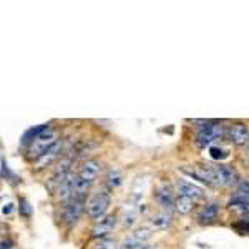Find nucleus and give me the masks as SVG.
<instances>
[{"label":"nucleus","mask_w":249,"mask_h":249,"mask_svg":"<svg viewBox=\"0 0 249 249\" xmlns=\"http://www.w3.org/2000/svg\"><path fill=\"white\" fill-rule=\"evenodd\" d=\"M98 171H100V164L96 160H87V161L82 163V166H80V170L77 173V190H75V196L77 198L85 199L87 191L95 183Z\"/></svg>","instance_id":"nucleus-1"},{"label":"nucleus","mask_w":249,"mask_h":249,"mask_svg":"<svg viewBox=\"0 0 249 249\" xmlns=\"http://www.w3.org/2000/svg\"><path fill=\"white\" fill-rule=\"evenodd\" d=\"M110 203H111V196L107 190L95 191L87 203V214L95 221L103 219L108 208H110Z\"/></svg>","instance_id":"nucleus-2"},{"label":"nucleus","mask_w":249,"mask_h":249,"mask_svg":"<svg viewBox=\"0 0 249 249\" xmlns=\"http://www.w3.org/2000/svg\"><path fill=\"white\" fill-rule=\"evenodd\" d=\"M55 142H57V133H55L53 128L48 124L45 128V131H42L29 146V158L35 161V160L40 158Z\"/></svg>","instance_id":"nucleus-3"},{"label":"nucleus","mask_w":249,"mask_h":249,"mask_svg":"<svg viewBox=\"0 0 249 249\" xmlns=\"http://www.w3.org/2000/svg\"><path fill=\"white\" fill-rule=\"evenodd\" d=\"M224 130H226V128L219 123H206L201 130L198 131V135H196V146H199V148L211 146L216 140L223 138Z\"/></svg>","instance_id":"nucleus-4"},{"label":"nucleus","mask_w":249,"mask_h":249,"mask_svg":"<svg viewBox=\"0 0 249 249\" xmlns=\"http://www.w3.org/2000/svg\"><path fill=\"white\" fill-rule=\"evenodd\" d=\"M83 206H85V199L77 198V196H73L70 201H67L65 206H63V213H62L63 223H65L67 226H75L83 213Z\"/></svg>","instance_id":"nucleus-5"},{"label":"nucleus","mask_w":249,"mask_h":249,"mask_svg":"<svg viewBox=\"0 0 249 249\" xmlns=\"http://www.w3.org/2000/svg\"><path fill=\"white\" fill-rule=\"evenodd\" d=\"M75 190H77V175H75V173H70V175L58 184V190H57L58 199L63 203L70 201V199L75 196Z\"/></svg>","instance_id":"nucleus-6"},{"label":"nucleus","mask_w":249,"mask_h":249,"mask_svg":"<svg viewBox=\"0 0 249 249\" xmlns=\"http://www.w3.org/2000/svg\"><path fill=\"white\" fill-rule=\"evenodd\" d=\"M155 199L156 203L160 204V206L163 208V210H171L173 206L176 204V198H175V193H173V190L168 184L161 183L158 188H156L155 191Z\"/></svg>","instance_id":"nucleus-7"},{"label":"nucleus","mask_w":249,"mask_h":249,"mask_svg":"<svg viewBox=\"0 0 249 249\" xmlns=\"http://www.w3.org/2000/svg\"><path fill=\"white\" fill-rule=\"evenodd\" d=\"M60 150H62V142L60 140H57L53 144H52L50 148L43 153L40 158H37L34 161V164H35V168L37 170H42V168H45V166H48V164H52L55 161V160L58 158V155H60Z\"/></svg>","instance_id":"nucleus-8"},{"label":"nucleus","mask_w":249,"mask_h":249,"mask_svg":"<svg viewBox=\"0 0 249 249\" xmlns=\"http://www.w3.org/2000/svg\"><path fill=\"white\" fill-rule=\"evenodd\" d=\"M176 188H178L179 196L190 198V199H193V201H198V199H201L204 196L201 188L196 186V184H193V183L184 181V179H178V181H176Z\"/></svg>","instance_id":"nucleus-9"},{"label":"nucleus","mask_w":249,"mask_h":249,"mask_svg":"<svg viewBox=\"0 0 249 249\" xmlns=\"http://www.w3.org/2000/svg\"><path fill=\"white\" fill-rule=\"evenodd\" d=\"M70 173H71V158L67 156V158H62L57 164H55L53 173H52V181L60 184L68 175H70Z\"/></svg>","instance_id":"nucleus-10"},{"label":"nucleus","mask_w":249,"mask_h":249,"mask_svg":"<svg viewBox=\"0 0 249 249\" xmlns=\"http://www.w3.org/2000/svg\"><path fill=\"white\" fill-rule=\"evenodd\" d=\"M116 224V218L115 216H105L103 219L96 221L95 228H93V238H105V236L110 234L111 231H113Z\"/></svg>","instance_id":"nucleus-11"},{"label":"nucleus","mask_w":249,"mask_h":249,"mask_svg":"<svg viewBox=\"0 0 249 249\" xmlns=\"http://www.w3.org/2000/svg\"><path fill=\"white\" fill-rule=\"evenodd\" d=\"M230 138L234 144H246L249 142V130L244 123H234L230 128Z\"/></svg>","instance_id":"nucleus-12"},{"label":"nucleus","mask_w":249,"mask_h":249,"mask_svg":"<svg viewBox=\"0 0 249 249\" xmlns=\"http://www.w3.org/2000/svg\"><path fill=\"white\" fill-rule=\"evenodd\" d=\"M214 171H216L218 183L223 184V186H231V184L236 183V173L230 166H226V164H216Z\"/></svg>","instance_id":"nucleus-13"},{"label":"nucleus","mask_w":249,"mask_h":249,"mask_svg":"<svg viewBox=\"0 0 249 249\" xmlns=\"http://www.w3.org/2000/svg\"><path fill=\"white\" fill-rule=\"evenodd\" d=\"M218 214H219V204L218 203H208L206 206L201 210V213L198 214V219L201 224H211L216 221Z\"/></svg>","instance_id":"nucleus-14"},{"label":"nucleus","mask_w":249,"mask_h":249,"mask_svg":"<svg viewBox=\"0 0 249 249\" xmlns=\"http://www.w3.org/2000/svg\"><path fill=\"white\" fill-rule=\"evenodd\" d=\"M150 221L155 228H158V230H166V228H170V224H171V214L168 211L155 213Z\"/></svg>","instance_id":"nucleus-15"},{"label":"nucleus","mask_w":249,"mask_h":249,"mask_svg":"<svg viewBox=\"0 0 249 249\" xmlns=\"http://www.w3.org/2000/svg\"><path fill=\"white\" fill-rule=\"evenodd\" d=\"M138 208L136 206H130V208H124L122 213V223L123 226H133V224L138 221Z\"/></svg>","instance_id":"nucleus-16"},{"label":"nucleus","mask_w":249,"mask_h":249,"mask_svg":"<svg viewBox=\"0 0 249 249\" xmlns=\"http://www.w3.org/2000/svg\"><path fill=\"white\" fill-rule=\"evenodd\" d=\"M193 204H195V201H193V199L184 198V196H178V198H176L175 208H176V211L181 213V214H188V213L193 210Z\"/></svg>","instance_id":"nucleus-17"},{"label":"nucleus","mask_w":249,"mask_h":249,"mask_svg":"<svg viewBox=\"0 0 249 249\" xmlns=\"http://www.w3.org/2000/svg\"><path fill=\"white\" fill-rule=\"evenodd\" d=\"M151 234H153V230L148 226H140L138 230H135V232L131 236L133 238H136L138 241H142V243H144V241H148L151 238Z\"/></svg>","instance_id":"nucleus-18"},{"label":"nucleus","mask_w":249,"mask_h":249,"mask_svg":"<svg viewBox=\"0 0 249 249\" xmlns=\"http://www.w3.org/2000/svg\"><path fill=\"white\" fill-rule=\"evenodd\" d=\"M144 246V243H142V241H138L136 238H128L124 239L122 244H120V249H142Z\"/></svg>","instance_id":"nucleus-19"},{"label":"nucleus","mask_w":249,"mask_h":249,"mask_svg":"<svg viewBox=\"0 0 249 249\" xmlns=\"http://www.w3.org/2000/svg\"><path fill=\"white\" fill-rule=\"evenodd\" d=\"M107 183H108V186H110V188H116V186H120V184H122V175H120V171L111 170L110 173H108V176H107Z\"/></svg>","instance_id":"nucleus-20"},{"label":"nucleus","mask_w":249,"mask_h":249,"mask_svg":"<svg viewBox=\"0 0 249 249\" xmlns=\"http://www.w3.org/2000/svg\"><path fill=\"white\" fill-rule=\"evenodd\" d=\"M234 196H238V198H244L248 199L249 198V181H239V186H238V193H236Z\"/></svg>","instance_id":"nucleus-21"},{"label":"nucleus","mask_w":249,"mask_h":249,"mask_svg":"<svg viewBox=\"0 0 249 249\" xmlns=\"http://www.w3.org/2000/svg\"><path fill=\"white\" fill-rule=\"evenodd\" d=\"M210 156L213 160H223V158H226L228 153H226V150H223V148L210 146Z\"/></svg>","instance_id":"nucleus-22"},{"label":"nucleus","mask_w":249,"mask_h":249,"mask_svg":"<svg viewBox=\"0 0 249 249\" xmlns=\"http://www.w3.org/2000/svg\"><path fill=\"white\" fill-rule=\"evenodd\" d=\"M93 249H120V246L115 243V241H110V239H102L98 244H95Z\"/></svg>","instance_id":"nucleus-23"},{"label":"nucleus","mask_w":249,"mask_h":249,"mask_svg":"<svg viewBox=\"0 0 249 249\" xmlns=\"http://www.w3.org/2000/svg\"><path fill=\"white\" fill-rule=\"evenodd\" d=\"M10 211H12V204L9 203V204H5V206H3V214H9Z\"/></svg>","instance_id":"nucleus-24"},{"label":"nucleus","mask_w":249,"mask_h":249,"mask_svg":"<svg viewBox=\"0 0 249 249\" xmlns=\"http://www.w3.org/2000/svg\"><path fill=\"white\" fill-rule=\"evenodd\" d=\"M142 249H156L155 246H143Z\"/></svg>","instance_id":"nucleus-25"},{"label":"nucleus","mask_w":249,"mask_h":249,"mask_svg":"<svg viewBox=\"0 0 249 249\" xmlns=\"http://www.w3.org/2000/svg\"><path fill=\"white\" fill-rule=\"evenodd\" d=\"M246 150H248V156H249V142L246 143Z\"/></svg>","instance_id":"nucleus-26"}]
</instances>
